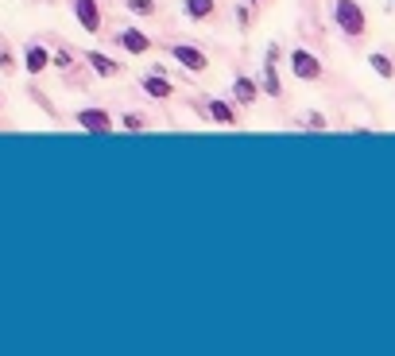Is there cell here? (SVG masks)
<instances>
[{
	"label": "cell",
	"mask_w": 395,
	"mask_h": 356,
	"mask_svg": "<svg viewBox=\"0 0 395 356\" xmlns=\"http://www.w3.org/2000/svg\"><path fill=\"white\" fill-rule=\"evenodd\" d=\"M89 66H93V70L97 74H101V78H117V74H120V66L117 62H113V59H105V54H89Z\"/></svg>",
	"instance_id": "ba28073f"
},
{
	"label": "cell",
	"mask_w": 395,
	"mask_h": 356,
	"mask_svg": "<svg viewBox=\"0 0 395 356\" xmlns=\"http://www.w3.org/2000/svg\"><path fill=\"white\" fill-rule=\"evenodd\" d=\"M233 93L241 97V101H256V86H252L248 78H236L233 81Z\"/></svg>",
	"instance_id": "7c38bea8"
},
{
	"label": "cell",
	"mask_w": 395,
	"mask_h": 356,
	"mask_svg": "<svg viewBox=\"0 0 395 356\" xmlns=\"http://www.w3.org/2000/svg\"><path fill=\"white\" fill-rule=\"evenodd\" d=\"M78 124L86 132H97V136H105V132H113V117L105 109H81L78 113Z\"/></svg>",
	"instance_id": "3957f363"
},
{
	"label": "cell",
	"mask_w": 395,
	"mask_h": 356,
	"mask_svg": "<svg viewBox=\"0 0 395 356\" xmlns=\"http://www.w3.org/2000/svg\"><path fill=\"white\" fill-rule=\"evenodd\" d=\"M291 70H294L299 81H318L322 78V62H318L310 51H291Z\"/></svg>",
	"instance_id": "7a4b0ae2"
},
{
	"label": "cell",
	"mask_w": 395,
	"mask_h": 356,
	"mask_svg": "<svg viewBox=\"0 0 395 356\" xmlns=\"http://www.w3.org/2000/svg\"><path fill=\"white\" fill-rule=\"evenodd\" d=\"M213 12V0H186V16L190 20H205Z\"/></svg>",
	"instance_id": "30bf717a"
},
{
	"label": "cell",
	"mask_w": 395,
	"mask_h": 356,
	"mask_svg": "<svg viewBox=\"0 0 395 356\" xmlns=\"http://www.w3.org/2000/svg\"><path fill=\"white\" fill-rule=\"evenodd\" d=\"M171 54H175L178 66H186L190 74H202L205 66H210V59H205V54L198 51V47H178V43H175V47H171Z\"/></svg>",
	"instance_id": "277c9868"
},
{
	"label": "cell",
	"mask_w": 395,
	"mask_h": 356,
	"mask_svg": "<svg viewBox=\"0 0 395 356\" xmlns=\"http://www.w3.org/2000/svg\"><path fill=\"white\" fill-rule=\"evenodd\" d=\"M125 128H132V132H136V128H144V120H139L136 113H128V117H125Z\"/></svg>",
	"instance_id": "9a60e30c"
},
{
	"label": "cell",
	"mask_w": 395,
	"mask_h": 356,
	"mask_svg": "<svg viewBox=\"0 0 395 356\" xmlns=\"http://www.w3.org/2000/svg\"><path fill=\"white\" fill-rule=\"evenodd\" d=\"M74 16H78V23L86 31L101 28V8H97V0H74Z\"/></svg>",
	"instance_id": "5b68a950"
},
{
	"label": "cell",
	"mask_w": 395,
	"mask_h": 356,
	"mask_svg": "<svg viewBox=\"0 0 395 356\" xmlns=\"http://www.w3.org/2000/svg\"><path fill=\"white\" fill-rule=\"evenodd\" d=\"M120 47H125L128 54H147V51H151V39H147L144 31L128 28V31H120Z\"/></svg>",
	"instance_id": "8992f818"
},
{
	"label": "cell",
	"mask_w": 395,
	"mask_h": 356,
	"mask_svg": "<svg viewBox=\"0 0 395 356\" xmlns=\"http://www.w3.org/2000/svg\"><path fill=\"white\" fill-rule=\"evenodd\" d=\"M368 62H372V70L380 74V78H395V66H391L388 59H384V54H372Z\"/></svg>",
	"instance_id": "4fadbf2b"
},
{
	"label": "cell",
	"mask_w": 395,
	"mask_h": 356,
	"mask_svg": "<svg viewBox=\"0 0 395 356\" xmlns=\"http://www.w3.org/2000/svg\"><path fill=\"white\" fill-rule=\"evenodd\" d=\"M128 12H136V16H155V0H128Z\"/></svg>",
	"instance_id": "5bb4252c"
},
{
	"label": "cell",
	"mask_w": 395,
	"mask_h": 356,
	"mask_svg": "<svg viewBox=\"0 0 395 356\" xmlns=\"http://www.w3.org/2000/svg\"><path fill=\"white\" fill-rule=\"evenodd\" d=\"M47 62H51V54H47L43 47H31V51H28V70H31V74L47 70Z\"/></svg>",
	"instance_id": "9c48e42d"
},
{
	"label": "cell",
	"mask_w": 395,
	"mask_h": 356,
	"mask_svg": "<svg viewBox=\"0 0 395 356\" xmlns=\"http://www.w3.org/2000/svg\"><path fill=\"white\" fill-rule=\"evenodd\" d=\"M210 117L217 120V124H233L236 117H233V109H229L225 101H210Z\"/></svg>",
	"instance_id": "8fae6325"
},
{
	"label": "cell",
	"mask_w": 395,
	"mask_h": 356,
	"mask_svg": "<svg viewBox=\"0 0 395 356\" xmlns=\"http://www.w3.org/2000/svg\"><path fill=\"white\" fill-rule=\"evenodd\" d=\"M333 23L345 31L349 39H360L368 31V20H365V8L357 0H333Z\"/></svg>",
	"instance_id": "6da1fadb"
},
{
	"label": "cell",
	"mask_w": 395,
	"mask_h": 356,
	"mask_svg": "<svg viewBox=\"0 0 395 356\" xmlns=\"http://www.w3.org/2000/svg\"><path fill=\"white\" fill-rule=\"evenodd\" d=\"M144 89H147V93H151V97H159V101H167V97L175 93V86H171V81L163 78V70L147 74V78H144Z\"/></svg>",
	"instance_id": "52a82bcc"
}]
</instances>
